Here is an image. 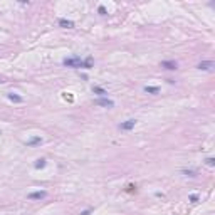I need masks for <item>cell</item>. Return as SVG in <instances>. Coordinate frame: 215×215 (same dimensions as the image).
<instances>
[{
  "instance_id": "1",
  "label": "cell",
  "mask_w": 215,
  "mask_h": 215,
  "mask_svg": "<svg viewBox=\"0 0 215 215\" xmlns=\"http://www.w3.org/2000/svg\"><path fill=\"white\" fill-rule=\"evenodd\" d=\"M64 66L67 67H74V69H81V67H84V69H91L92 67V59L89 57V59L82 61L81 57H67V59L62 61Z\"/></svg>"
},
{
  "instance_id": "2",
  "label": "cell",
  "mask_w": 215,
  "mask_h": 215,
  "mask_svg": "<svg viewBox=\"0 0 215 215\" xmlns=\"http://www.w3.org/2000/svg\"><path fill=\"white\" fill-rule=\"evenodd\" d=\"M135 124H136V119H128V121H124V123L119 124V130L130 131V130H133V128H135Z\"/></svg>"
},
{
  "instance_id": "3",
  "label": "cell",
  "mask_w": 215,
  "mask_h": 215,
  "mask_svg": "<svg viewBox=\"0 0 215 215\" xmlns=\"http://www.w3.org/2000/svg\"><path fill=\"white\" fill-rule=\"evenodd\" d=\"M45 197H47V192H44V190L29 193V198H30V200H42V198H45Z\"/></svg>"
},
{
  "instance_id": "4",
  "label": "cell",
  "mask_w": 215,
  "mask_h": 215,
  "mask_svg": "<svg viewBox=\"0 0 215 215\" xmlns=\"http://www.w3.org/2000/svg\"><path fill=\"white\" fill-rule=\"evenodd\" d=\"M94 103L98 106H106V108H113L114 106V103L111 101V99H106V98H99V99H96Z\"/></svg>"
},
{
  "instance_id": "5",
  "label": "cell",
  "mask_w": 215,
  "mask_h": 215,
  "mask_svg": "<svg viewBox=\"0 0 215 215\" xmlns=\"http://www.w3.org/2000/svg\"><path fill=\"white\" fill-rule=\"evenodd\" d=\"M161 67H165V69H168V71H175L178 67V64L175 62V61H163V62H161Z\"/></svg>"
},
{
  "instance_id": "6",
  "label": "cell",
  "mask_w": 215,
  "mask_h": 215,
  "mask_svg": "<svg viewBox=\"0 0 215 215\" xmlns=\"http://www.w3.org/2000/svg\"><path fill=\"white\" fill-rule=\"evenodd\" d=\"M212 67H213V62H212V61H203V62L198 64V69H200V71H210Z\"/></svg>"
},
{
  "instance_id": "7",
  "label": "cell",
  "mask_w": 215,
  "mask_h": 215,
  "mask_svg": "<svg viewBox=\"0 0 215 215\" xmlns=\"http://www.w3.org/2000/svg\"><path fill=\"white\" fill-rule=\"evenodd\" d=\"M59 25L61 27H66V29H72L74 27V22H72V20H67V19H61L59 20Z\"/></svg>"
},
{
  "instance_id": "8",
  "label": "cell",
  "mask_w": 215,
  "mask_h": 215,
  "mask_svg": "<svg viewBox=\"0 0 215 215\" xmlns=\"http://www.w3.org/2000/svg\"><path fill=\"white\" fill-rule=\"evenodd\" d=\"M160 91V88L156 86H145V92H150V94H156Z\"/></svg>"
},
{
  "instance_id": "9",
  "label": "cell",
  "mask_w": 215,
  "mask_h": 215,
  "mask_svg": "<svg viewBox=\"0 0 215 215\" xmlns=\"http://www.w3.org/2000/svg\"><path fill=\"white\" fill-rule=\"evenodd\" d=\"M7 96H9V99H10V101H14V103H22V98L17 96V94H14V92H10V94H7Z\"/></svg>"
},
{
  "instance_id": "10",
  "label": "cell",
  "mask_w": 215,
  "mask_h": 215,
  "mask_svg": "<svg viewBox=\"0 0 215 215\" xmlns=\"http://www.w3.org/2000/svg\"><path fill=\"white\" fill-rule=\"evenodd\" d=\"M34 166H35V170H41V168H44V166H45V160H44V158L37 160V161H35V165H34Z\"/></svg>"
},
{
  "instance_id": "11",
  "label": "cell",
  "mask_w": 215,
  "mask_h": 215,
  "mask_svg": "<svg viewBox=\"0 0 215 215\" xmlns=\"http://www.w3.org/2000/svg\"><path fill=\"white\" fill-rule=\"evenodd\" d=\"M92 91H94V92H98V94H101V96L108 94V92L104 91V89H103V88H99V86H94V88H92Z\"/></svg>"
},
{
  "instance_id": "12",
  "label": "cell",
  "mask_w": 215,
  "mask_h": 215,
  "mask_svg": "<svg viewBox=\"0 0 215 215\" xmlns=\"http://www.w3.org/2000/svg\"><path fill=\"white\" fill-rule=\"evenodd\" d=\"M37 143H41V138H32L27 141V145H37Z\"/></svg>"
},
{
  "instance_id": "13",
  "label": "cell",
  "mask_w": 215,
  "mask_h": 215,
  "mask_svg": "<svg viewBox=\"0 0 215 215\" xmlns=\"http://www.w3.org/2000/svg\"><path fill=\"white\" fill-rule=\"evenodd\" d=\"M205 161H207V165H209V166H213V165H215V160L213 158H207Z\"/></svg>"
},
{
  "instance_id": "14",
  "label": "cell",
  "mask_w": 215,
  "mask_h": 215,
  "mask_svg": "<svg viewBox=\"0 0 215 215\" xmlns=\"http://www.w3.org/2000/svg\"><path fill=\"white\" fill-rule=\"evenodd\" d=\"M99 14H101V15H106V9H104V7H99Z\"/></svg>"
},
{
  "instance_id": "15",
  "label": "cell",
  "mask_w": 215,
  "mask_h": 215,
  "mask_svg": "<svg viewBox=\"0 0 215 215\" xmlns=\"http://www.w3.org/2000/svg\"><path fill=\"white\" fill-rule=\"evenodd\" d=\"M81 215H89V210H86V212H82Z\"/></svg>"
}]
</instances>
